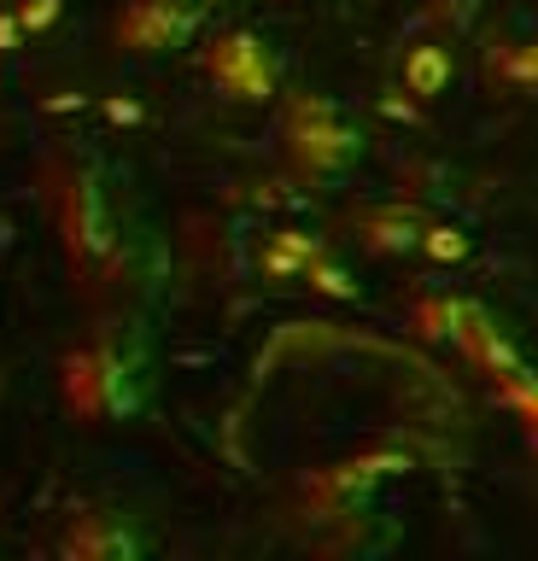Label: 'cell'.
Segmentation results:
<instances>
[{"mask_svg": "<svg viewBox=\"0 0 538 561\" xmlns=\"http://www.w3.org/2000/svg\"><path fill=\"white\" fill-rule=\"evenodd\" d=\"M147 386H152V351L135 316L94 322L59 357V403L77 421H89V427L129 421L147 403Z\"/></svg>", "mask_w": 538, "mask_h": 561, "instance_id": "6da1fadb", "label": "cell"}, {"mask_svg": "<svg viewBox=\"0 0 538 561\" xmlns=\"http://www.w3.org/2000/svg\"><path fill=\"white\" fill-rule=\"evenodd\" d=\"M54 217H59V245H65V263L82 287H100V280L117 275V263L129 252V193H124V175H117L106 158H77L59 182V199H54Z\"/></svg>", "mask_w": 538, "mask_h": 561, "instance_id": "7a4b0ae2", "label": "cell"}, {"mask_svg": "<svg viewBox=\"0 0 538 561\" xmlns=\"http://www.w3.org/2000/svg\"><path fill=\"white\" fill-rule=\"evenodd\" d=\"M282 152L299 175H345L363 152V135L345 123V112L322 94H293L282 105Z\"/></svg>", "mask_w": 538, "mask_h": 561, "instance_id": "3957f363", "label": "cell"}, {"mask_svg": "<svg viewBox=\"0 0 538 561\" xmlns=\"http://www.w3.org/2000/svg\"><path fill=\"white\" fill-rule=\"evenodd\" d=\"M199 70L229 105H264V100L282 94V59H275V47L252 30H222L217 42L199 53Z\"/></svg>", "mask_w": 538, "mask_h": 561, "instance_id": "277c9868", "label": "cell"}, {"mask_svg": "<svg viewBox=\"0 0 538 561\" xmlns=\"http://www.w3.org/2000/svg\"><path fill=\"white\" fill-rule=\"evenodd\" d=\"M205 12L211 0H124V12L112 18V42L135 59H159L194 42Z\"/></svg>", "mask_w": 538, "mask_h": 561, "instance_id": "5b68a950", "label": "cell"}, {"mask_svg": "<svg viewBox=\"0 0 538 561\" xmlns=\"http://www.w3.org/2000/svg\"><path fill=\"white\" fill-rule=\"evenodd\" d=\"M59 556L65 561H135L147 556V538L135 533L124 508H82L59 533Z\"/></svg>", "mask_w": 538, "mask_h": 561, "instance_id": "8992f818", "label": "cell"}, {"mask_svg": "<svg viewBox=\"0 0 538 561\" xmlns=\"http://www.w3.org/2000/svg\"><path fill=\"white\" fill-rule=\"evenodd\" d=\"M427 222L415 205H369V210H357V245L363 252H380V257H392V252H422V234H427Z\"/></svg>", "mask_w": 538, "mask_h": 561, "instance_id": "52a82bcc", "label": "cell"}, {"mask_svg": "<svg viewBox=\"0 0 538 561\" xmlns=\"http://www.w3.org/2000/svg\"><path fill=\"white\" fill-rule=\"evenodd\" d=\"M322 252L328 245L317 234H305V228H275V234H264V245H257V270L270 280H305V270Z\"/></svg>", "mask_w": 538, "mask_h": 561, "instance_id": "ba28073f", "label": "cell"}, {"mask_svg": "<svg viewBox=\"0 0 538 561\" xmlns=\"http://www.w3.org/2000/svg\"><path fill=\"white\" fill-rule=\"evenodd\" d=\"M445 82H450V47L422 42V47L404 53V88H410L415 100H439Z\"/></svg>", "mask_w": 538, "mask_h": 561, "instance_id": "9c48e42d", "label": "cell"}, {"mask_svg": "<svg viewBox=\"0 0 538 561\" xmlns=\"http://www.w3.org/2000/svg\"><path fill=\"white\" fill-rule=\"evenodd\" d=\"M492 392L520 415V427H527V438L538 445V375H533V368L520 363V368H510V375H497V380H492Z\"/></svg>", "mask_w": 538, "mask_h": 561, "instance_id": "30bf717a", "label": "cell"}, {"mask_svg": "<svg viewBox=\"0 0 538 561\" xmlns=\"http://www.w3.org/2000/svg\"><path fill=\"white\" fill-rule=\"evenodd\" d=\"M492 70L510 88H538V42H520V47L492 53Z\"/></svg>", "mask_w": 538, "mask_h": 561, "instance_id": "8fae6325", "label": "cell"}, {"mask_svg": "<svg viewBox=\"0 0 538 561\" xmlns=\"http://www.w3.org/2000/svg\"><path fill=\"white\" fill-rule=\"evenodd\" d=\"M422 252H427L433 263H462L468 252H474V240H468L457 222H427V234H422Z\"/></svg>", "mask_w": 538, "mask_h": 561, "instance_id": "7c38bea8", "label": "cell"}, {"mask_svg": "<svg viewBox=\"0 0 538 561\" xmlns=\"http://www.w3.org/2000/svg\"><path fill=\"white\" fill-rule=\"evenodd\" d=\"M305 287H317L322 298H357V280L345 275V270H340V263L328 257V252H322V257L305 270Z\"/></svg>", "mask_w": 538, "mask_h": 561, "instance_id": "4fadbf2b", "label": "cell"}, {"mask_svg": "<svg viewBox=\"0 0 538 561\" xmlns=\"http://www.w3.org/2000/svg\"><path fill=\"white\" fill-rule=\"evenodd\" d=\"M59 12H65V0H24V7H19V18H24V30H30V35L47 30Z\"/></svg>", "mask_w": 538, "mask_h": 561, "instance_id": "5bb4252c", "label": "cell"}]
</instances>
